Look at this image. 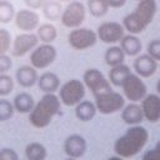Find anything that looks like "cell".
Here are the masks:
<instances>
[{
	"mask_svg": "<svg viewBox=\"0 0 160 160\" xmlns=\"http://www.w3.org/2000/svg\"><path fill=\"white\" fill-rule=\"evenodd\" d=\"M149 131L141 125H132L126 129V131L115 140L114 151L118 156L124 159L134 158L138 155L148 144Z\"/></svg>",
	"mask_w": 160,
	"mask_h": 160,
	"instance_id": "obj_1",
	"label": "cell"
},
{
	"mask_svg": "<svg viewBox=\"0 0 160 160\" xmlns=\"http://www.w3.org/2000/svg\"><path fill=\"white\" fill-rule=\"evenodd\" d=\"M158 11V4L155 0H140L134 11L125 15L122 19V26L129 34H141L154 20Z\"/></svg>",
	"mask_w": 160,
	"mask_h": 160,
	"instance_id": "obj_2",
	"label": "cell"
},
{
	"mask_svg": "<svg viewBox=\"0 0 160 160\" xmlns=\"http://www.w3.org/2000/svg\"><path fill=\"white\" fill-rule=\"evenodd\" d=\"M61 101L56 94H44L29 112V122L36 129L48 128L60 112Z\"/></svg>",
	"mask_w": 160,
	"mask_h": 160,
	"instance_id": "obj_3",
	"label": "cell"
},
{
	"mask_svg": "<svg viewBox=\"0 0 160 160\" xmlns=\"http://www.w3.org/2000/svg\"><path fill=\"white\" fill-rule=\"evenodd\" d=\"M59 99L61 104L66 106H75L81 100H84L86 94V88L84 82L79 79H70L65 81L59 88Z\"/></svg>",
	"mask_w": 160,
	"mask_h": 160,
	"instance_id": "obj_4",
	"label": "cell"
},
{
	"mask_svg": "<svg viewBox=\"0 0 160 160\" xmlns=\"http://www.w3.org/2000/svg\"><path fill=\"white\" fill-rule=\"evenodd\" d=\"M95 98V105L96 109L100 114L104 115H110V114H115L122 110V108L125 106V98L124 95H121L118 91L114 90H109L105 91L102 94H99Z\"/></svg>",
	"mask_w": 160,
	"mask_h": 160,
	"instance_id": "obj_5",
	"label": "cell"
},
{
	"mask_svg": "<svg viewBox=\"0 0 160 160\" xmlns=\"http://www.w3.org/2000/svg\"><path fill=\"white\" fill-rule=\"evenodd\" d=\"M86 16V8L81 1L72 0L70 1L65 9H62V14L60 16V21L65 28L75 29L81 26Z\"/></svg>",
	"mask_w": 160,
	"mask_h": 160,
	"instance_id": "obj_6",
	"label": "cell"
},
{
	"mask_svg": "<svg viewBox=\"0 0 160 160\" xmlns=\"http://www.w3.org/2000/svg\"><path fill=\"white\" fill-rule=\"evenodd\" d=\"M98 41V35L94 30L88 28H75L68 34V42L75 50H86L92 48Z\"/></svg>",
	"mask_w": 160,
	"mask_h": 160,
	"instance_id": "obj_7",
	"label": "cell"
},
{
	"mask_svg": "<svg viewBox=\"0 0 160 160\" xmlns=\"http://www.w3.org/2000/svg\"><path fill=\"white\" fill-rule=\"evenodd\" d=\"M58 56L56 48L52 44H40L30 52V65L36 70L49 68Z\"/></svg>",
	"mask_w": 160,
	"mask_h": 160,
	"instance_id": "obj_8",
	"label": "cell"
},
{
	"mask_svg": "<svg viewBox=\"0 0 160 160\" xmlns=\"http://www.w3.org/2000/svg\"><path fill=\"white\" fill-rule=\"evenodd\" d=\"M82 82H84L85 88L91 91V94L94 96L102 94L105 91L112 90L109 79L105 78V75L95 68L85 70V72L82 75Z\"/></svg>",
	"mask_w": 160,
	"mask_h": 160,
	"instance_id": "obj_9",
	"label": "cell"
},
{
	"mask_svg": "<svg viewBox=\"0 0 160 160\" xmlns=\"http://www.w3.org/2000/svg\"><path fill=\"white\" fill-rule=\"evenodd\" d=\"M121 88H122L124 98L130 100V102H139L148 95L146 84L142 81V78H140L135 72H131L126 78Z\"/></svg>",
	"mask_w": 160,
	"mask_h": 160,
	"instance_id": "obj_10",
	"label": "cell"
},
{
	"mask_svg": "<svg viewBox=\"0 0 160 160\" xmlns=\"http://www.w3.org/2000/svg\"><path fill=\"white\" fill-rule=\"evenodd\" d=\"M98 40L105 44H116L125 35V28L118 21H104L98 26L96 30Z\"/></svg>",
	"mask_w": 160,
	"mask_h": 160,
	"instance_id": "obj_11",
	"label": "cell"
},
{
	"mask_svg": "<svg viewBox=\"0 0 160 160\" xmlns=\"http://www.w3.org/2000/svg\"><path fill=\"white\" fill-rule=\"evenodd\" d=\"M39 45L38 35L34 32H21L15 36L12 40V45L10 49V52L15 58H20L26 55L28 52H31L36 46Z\"/></svg>",
	"mask_w": 160,
	"mask_h": 160,
	"instance_id": "obj_12",
	"label": "cell"
},
{
	"mask_svg": "<svg viewBox=\"0 0 160 160\" xmlns=\"http://www.w3.org/2000/svg\"><path fill=\"white\" fill-rule=\"evenodd\" d=\"M14 22L22 32H32L40 25L39 14L32 9H20L16 11Z\"/></svg>",
	"mask_w": 160,
	"mask_h": 160,
	"instance_id": "obj_13",
	"label": "cell"
},
{
	"mask_svg": "<svg viewBox=\"0 0 160 160\" xmlns=\"http://www.w3.org/2000/svg\"><path fill=\"white\" fill-rule=\"evenodd\" d=\"M86 149V139L80 134H71L64 141V151L68 155V158L79 159L85 154Z\"/></svg>",
	"mask_w": 160,
	"mask_h": 160,
	"instance_id": "obj_14",
	"label": "cell"
},
{
	"mask_svg": "<svg viewBox=\"0 0 160 160\" xmlns=\"http://www.w3.org/2000/svg\"><path fill=\"white\" fill-rule=\"evenodd\" d=\"M144 119L149 122L160 121V96L158 94H148L140 104Z\"/></svg>",
	"mask_w": 160,
	"mask_h": 160,
	"instance_id": "obj_15",
	"label": "cell"
},
{
	"mask_svg": "<svg viewBox=\"0 0 160 160\" xmlns=\"http://www.w3.org/2000/svg\"><path fill=\"white\" fill-rule=\"evenodd\" d=\"M132 66L135 74L140 78H150L158 70V61L148 54H141L135 58Z\"/></svg>",
	"mask_w": 160,
	"mask_h": 160,
	"instance_id": "obj_16",
	"label": "cell"
},
{
	"mask_svg": "<svg viewBox=\"0 0 160 160\" xmlns=\"http://www.w3.org/2000/svg\"><path fill=\"white\" fill-rule=\"evenodd\" d=\"M38 79H39L38 70L31 65H22L18 68V70L15 71V80L21 88L28 89L34 86L38 82Z\"/></svg>",
	"mask_w": 160,
	"mask_h": 160,
	"instance_id": "obj_17",
	"label": "cell"
},
{
	"mask_svg": "<svg viewBox=\"0 0 160 160\" xmlns=\"http://www.w3.org/2000/svg\"><path fill=\"white\" fill-rule=\"evenodd\" d=\"M121 119L129 126L140 125L141 121L144 120V114H142L141 106L138 102H130V104L125 105L121 110Z\"/></svg>",
	"mask_w": 160,
	"mask_h": 160,
	"instance_id": "obj_18",
	"label": "cell"
},
{
	"mask_svg": "<svg viewBox=\"0 0 160 160\" xmlns=\"http://www.w3.org/2000/svg\"><path fill=\"white\" fill-rule=\"evenodd\" d=\"M36 85L44 94H55L60 88V78L52 71H45L39 76Z\"/></svg>",
	"mask_w": 160,
	"mask_h": 160,
	"instance_id": "obj_19",
	"label": "cell"
},
{
	"mask_svg": "<svg viewBox=\"0 0 160 160\" xmlns=\"http://www.w3.org/2000/svg\"><path fill=\"white\" fill-rule=\"evenodd\" d=\"M98 112L96 105L90 100H81L78 105H75V116L78 120L82 122H88L95 118Z\"/></svg>",
	"mask_w": 160,
	"mask_h": 160,
	"instance_id": "obj_20",
	"label": "cell"
},
{
	"mask_svg": "<svg viewBox=\"0 0 160 160\" xmlns=\"http://www.w3.org/2000/svg\"><path fill=\"white\" fill-rule=\"evenodd\" d=\"M120 48L126 56H138L142 49V44L138 35L128 34L124 35V38L120 40Z\"/></svg>",
	"mask_w": 160,
	"mask_h": 160,
	"instance_id": "obj_21",
	"label": "cell"
},
{
	"mask_svg": "<svg viewBox=\"0 0 160 160\" xmlns=\"http://www.w3.org/2000/svg\"><path fill=\"white\" fill-rule=\"evenodd\" d=\"M12 105H14L15 111H18L20 114H29L35 105V100L31 94H29L26 91H21L15 95V98L12 100Z\"/></svg>",
	"mask_w": 160,
	"mask_h": 160,
	"instance_id": "obj_22",
	"label": "cell"
},
{
	"mask_svg": "<svg viewBox=\"0 0 160 160\" xmlns=\"http://www.w3.org/2000/svg\"><path fill=\"white\" fill-rule=\"evenodd\" d=\"M130 74H131L130 68L126 64H120V65H116V66L110 68L108 79H109V81H110L111 85H114V86H121L124 84V81L126 80V78Z\"/></svg>",
	"mask_w": 160,
	"mask_h": 160,
	"instance_id": "obj_23",
	"label": "cell"
},
{
	"mask_svg": "<svg viewBox=\"0 0 160 160\" xmlns=\"http://www.w3.org/2000/svg\"><path fill=\"white\" fill-rule=\"evenodd\" d=\"M125 56H126V55H125V52L122 51V49H121L120 46L112 45V46H109V48L105 50L104 60H105L106 65H109L110 68H112V66L124 64Z\"/></svg>",
	"mask_w": 160,
	"mask_h": 160,
	"instance_id": "obj_24",
	"label": "cell"
},
{
	"mask_svg": "<svg viewBox=\"0 0 160 160\" xmlns=\"http://www.w3.org/2000/svg\"><path fill=\"white\" fill-rule=\"evenodd\" d=\"M26 160H45L48 158V150L44 144L31 141L25 148Z\"/></svg>",
	"mask_w": 160,
	"mask_h": 160,
	"instance_id": "obj_25",
	"label": "cell"
},
{
	"mask_svg": "<svg viewBox=\"0 0 160 160\" xmlns=\"http://www.w3.org/2000/svg\"><path fill=\"white\" fill-rule=\"evenodd\" d=\"M36 35L42 44H52L58 38V30L52 24H41L36 29Z\"/></svg>",
	"mask_w": 160,
	"mask_h": 160,
	"instance_id": "obj_26",
	"label": "cell"
},
{
	"mask_svg": "<svg viewBox=\"0 0 160 160\" xmlns=\"http://www.w3.org/2000/svg\"><path fill=\"white\" fill-rule=\"evenodd\" d=\"M42 14L48 20H60V16L62 14L61 2L58 0H46L42 5Z\"/></svg>",
	"mask_w": 160,
	"mask_h": 160,
	"instance_id": "obj_27",
	"label": "cell"
},
{
	"mask_svg": "<svg viewBox=\"0 0 160 160\" xmlns=\"http://www.w3.org/2000/svg\"><path fill=\"white\" fill-rule=\"evenodd\" d=\"M109 9L108 0H88V10L95 18H102L108 14Z\"/></svg>",
	"mask_w": 160,
	"mask_h": 160,
	"instance_id": "obj_28",
	"label": "cell"
},
{
	"mask_svg": "<svg viewBox=\"0 0 160 160\" xmlns=\"http://www.w3.org/2000/svg\"><path fill=\"white\" fill-rule=\"evenodd\" d=\"M16 10L14 5L8 0H0V22L9 24L10 21H14Z\"/></svg>",
	"mask_w": 160,
	"mask_h": 160,
	"instance_id": "obj_29",
	"label": "cell"
},
{
	"mask_svg": "<svg viewBox=\"0 0 160 160\" xmlns=\"http://www.w3.org/2000/svg\"><path fill=\"white\" fill-rule=\"evenodd\" d=\"M15 109L10 100L0 99V121H8L14 116Z\"/></svg>",
	"mask_w": 160,
	"mask_h": 160,
	"instance_id": "obj_30",
	"label": "cell"
},
{
	"mask_svg": "<svg viewBox=\"0 0 160 160\" xmlns=\"http://www.w3.org/2000/svg\"><path fill=\"white\" fill-rule=\"evenodd\" d=\"M14 90V79L9 74H0V96H8Z\"/></svg>",
	"mask_w": 160,
	"mask_h": 160,
	"instance_id": "obj_31",
	"label": "cell"
},
{
	"mask_svg": "<svg viewBox=\"0 0 160 160\" xmlns=\"http://www.w3.org/2000/svg\"><path fill=\"white\" fill-rule=\"evenodd\" d=\"M12 45V38L9 30L0 29V54H8Z\"/></svg>",
	"mask_w": 160,
	"mask_h": 160,
	"instance_id": "obj_32",
	"label": "cell"
},
{
	"mask_svg": "<svg viewBox=\"0 0 160 160\" xmlns=\"http://www.w3.org/2000/svg\"><path fill=\"white\" fill-rule=\"evenodd\" d=\"M146 54L150 55L156 61H160V39L151 40L146 46Z\"/></svg>",
	"mask_w": 160,
	"mask_h": 160,
	"instance_id": "obj_33",
	"label": "cell"
},
{
	"mask_svg": "<svg viewBox=\"0 0 160 160\" xmlns=\"http://www.w3.org/2000/svg\"><path fill=\"white\" fill-rule=\"evenodd\" d=\"M12 68V59L8 54H0V74H8Z\"/></svg>",
	"mask_w": 160,
	"mask_h": 160,
	"instance_id": "obj_34",
	"label": "cell"
},
{
	"mask_svg": "<svg viewBox=\"0 0 160 160\" xmlns=\"http://www.w3.org/2000/svg\"><path fill=\"white\" fill-rule=\"evenodd\" d=\"M0 160H19V154L11 148L0 149Z\"/></svg>",
	"mask_w": 160,
	"mask_h": 160,
	"instance_id": "obj_35",
	"label": "cell"
},
{
	"mask_svg": "<svg viewBox=\"0 0 160 160\" xmlns=\"http://www.w3.org/2000/svg\"><path fill=\"white\" fill-rule=\"evenodd\" d=\"M141 160H160V148L155 146L150 150H146L142 154Z\"/></svg>",
	"mask_w": 160,
	"mask_h": 160,
	"instance_id": "obj_36",
	"label": "cell"
},
{
	"mask_svg": "<svg viewBox=\"0 0 160 160\" xmlns=\"http://www.w3.org/2000/svg\"><path fill=\"white\" fill-rule=\"evenodd\" d=\"M45 1L46 0H24V2L26 4V6L29 9H32V10L42 8V5H44Z\"/></svg>",
	"mask_w": 160,
	"mask_h": 160,
	"instance_id": "obj_37",
	"label": "cell"
},
{
	"mask_svg": "<svg viewBox=\"0 0 160 160\" xmlns=\"http://www.w3.org/2000/svg\"><path fill=\"white\" fill-rule=\"evenodd\" d=\"M128 0H108V4L110 8H122L126 4Z\"/></svg>",
	"mask_w": 160,
	"mask_h": 160,
	"instance_id": "obj_38",
	"label": "cell"
},
{
	"mask_svg": "<svg viewBox=\"0 0 160 160\" xmlns=\"http://www.w3.org/2000/svg\"><path fill=\"white\" fill-rule=\"evenodd\" d=\"M108 160H125L124 158H121V156H118V155H115V156H110Z\"/></svg>",
	"mask_w": 160,
	"mask_h": 160,
	"instance_id": "obj_39",
	"label": "cell"
},
{
	"mask_svg": "<svg viewBox=\"0 0 160 160\" xmlns=\"http://www.w3.org/2000/svg\"><path fill=\"white\" fill-rule=\"evenodd\" d=\"M156 92H158V95L160 96V79H159L158 82H156Z\"/></svg>",
	"mask_w": 160,
	"mask_h": 160,
	"instance_id": "obj_40",
	"label": "cell"
},
{
	"mask_svg": "<svg viewBox=\"0 0 160 160\" xmlns=\"http://www.w3.org/2000/svg\"><path fill=\"white\" fill-rule=\"evenodd\" d=\"M59 2H66V1H70V0H58Z\"/></svg>",
	"mask_w": 160,
	"mask_h": 160,
	"instance_id": "obj_41",
	"label": "cell"
},
{
	"mask_svg": "<svg viewBox=\"0 0 160 160\" xmlns=\"http://www.w3.org/2000/svg\"><path fill=\"white\" fill-rule=\"evenodd\" d=\"M155 146H158V148H160V140H159V141L156 142V145H155Z\"/></svg>",
	"mask_w": 160,
	"mask_h": 160,
	"instance_id": "obj_42",
	"label": "cell"
},
{
	"mask_svg": "<svg viewBox=\"0 0 160 160\" xmlns=\"http://www.w3.org/2000/svg\"><path fill=\"white\" fill-rule=\"evenodd\" d=\"M65 160H78V159H72V158H68V159H65Z\"/></svg>",
	"mask_w": 160,
	"mask_h": 160,
	"instance_id": "obj_43",
	"label": "cell"
},
{
	"mask_svg": "<svg viewBox=\"0 0 160 160\" xmlns=\"http://www.w3.org/2000/svg\"><path fill=\"white\" fill-rule=\"evenodd\" d=\"M136 1H140V0H136Z\"/></svg>",
	"mask_w": 160,
	"mask_h": 160,
	"instance_id": "obj_44",
	"label": "cell"
}]
</instances>
